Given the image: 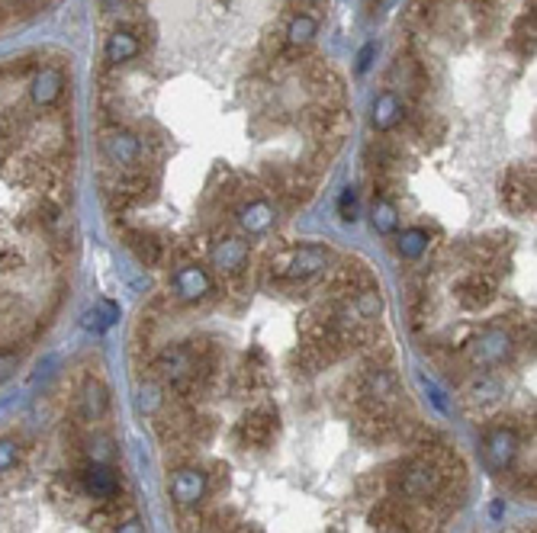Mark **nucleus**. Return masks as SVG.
I'll use <instances>...</instances> for the list:
<instances>
[{"mask_svg": "<svg viewBox=\"0 0 537 533\" xmlns=\"http://www.w3.org/2000/svg\"><path fill=\"white\" fill-rule=\"evenodd\" d=\"M444 476L441 470L428 462L425 456H412L399 466V470L390 472V498H399V502L422 504L425 498H432L438 488H441Z\"/></svg>", "mask_w": 537, "mask_h": 533, "instance_id": "f257e3e1", "label": "nucleus"}, {"mask_svg": "<svg viewBox=\"0 0 537 533\" xmlns=\"http://www.w3.org/2000/svg\"><path fill=\"white\" fill-rule=\"evenodd\" d=\"M325 267H331V251L325 245H303L283 254H273L267 271L277 283H306V279L325 273Z\"/></svg>", "mask_w": 537, "mask_h": 533, "instance_id": "f03ea898", "label": "nucleus"}, {"mask_svg": "<svg viewBox=\"0 0 537 533\" xmlns=\"http://www.w3.org/2000/svg\"><path fill=\"white\" fill-rule=\"evenodd\" d=\"M354 408H396L399 405V379L393 366H364L351 386Z\"/></svg>", "mask_w": 537, "mask_h": 533, "instance_id": "7ed1b4c3", "label": "nucleus"}, {"mask_svg": "<svg viewBox=\"0 0 537 533\" xmlns=\"http://www.w3.org/2000/svg\"><path fill=\"white\" fill-rule=\"evenodd\" d=\"M515 347H518V344H515L512 331H506V328H482L480 335H474L466 341L464 357L474 370L490 373V370H496V366L512 360Z\"/></svg>", "mask_w": 537, "mask_h": 533, "instance_id": "20e7f679", "label": "nucleus"}, {"mask_svg": "<svg viewBox=\"0 0 537 533\" xmlns=\"http://www.w3.org/2000/svg\"><path fill=\"white\" fill-rule=\"evenodd\" d=\"M281 430V414L273 405H255L235 428V440L245 450H267Z\"/></svg>", "mask_w": 537, "mask_h": 533, "instance_id": "39448f33", "label": "nucleus"}, {"mask_svg": "<svg viewBox=\"0 0 537 533\" xmlns=\"http://www.w3.org/2000/svg\"><path fill=\"white\" fill-rule=\"evenodd\" d=\"M100 152H104V158L110 161L116 171H132L138 168V161H142L145 145L136 132H129V129L122 126H113L106 129L104 138H100Z\"/></svg>", "mask_w": 537, "mask_h": 533, "instance_id": "423d86ee", "label": "nucleus"}, {"mask_svg": "<svg viewBox=\"0 0 537 533\" xmlns=\"http://www.w3.org/2000/svg\"><path fill=\"white\" fill-rule=\"evenodd\" d=\"M168 492L177 508H200L209 492V472L200 470V466H190V462H187V466H177L168 482Z\"/></svg>", "mask_w": 537, "mask_h": 533, "instance_id": "0eeeda50", "label": "nucleus"}, {"mask_svg": "<svg viewBox=\"0 0 537 533\" xmlns=\"http://www.w3.org/2000/svg\"><path fill=\"white\" fill-rule=\"evenodd\" d=\"M248 261H251V247L248 241L239 238V235H219V238L213 241V247H209V267L229 279L241 277L245 267H248Z\"/></svg>", "mask_w": 537, "mask_h": 533, "instance_id": "6e6552de", "label": "nucleus"}, {"mask_svg": "<svg viewBox=\"0 0 537 533\" xmlns=\"http://www.w3.org/2000/svg\"><path fill=\"white\" fill-rule=\"evenodd\" d=\"M502 203L512 215H528L534 212V171L518 164V168L506 171L502 183H499Z\"/></svg>", "mask_w": 537, "mask_h": 533, "instance_id": "1a4fd4ad", "label": "nucleus"}, {"mask_svg": "<svg viewBox=\"0 0 537 533\" xmlns=\"http://www.w3.org/2000/svg\"><path fill=\"white\" fill-rule=\"evenodd\" d=\"M171 289H174L177 303H200L213 293V277L197 261H187L171 273Z\"/></svg>", "mask_w": 537, "mask_h": 533, "instance_id": "9d476101", "label": "nucleus"}, {"mask_svg": "<svg viewBox=\"0 0 537 533\" xmlns=\"http://www.w3.org/2000/svg\"><path fill=\"white\" fill-rule=\"evenodd\" d=\"M193 370H197V363H193V354L187 344H168V347L155 357V373L161 376V382H168L171 389L190 379Z\"/></svg>", "mask_w": 537, "mask_h": 533, "instance_id": "9b49d317", "label": "nucleus"}, {"mask_svg": "<svg viewBox=\"0 0 537 533\" xmlns=\"http://www.w3.org/2000/svg\"><path fill=\"white\" fill-rule=\"evenodd\" d=\"M235 225L251 238H261L277 225V206H271L267 199H241L235 206Z\"/></svg>", "mask_w": 537, "mask_h": 533, "instance_id": "f8f14e48", "label": "nucleus"}, {"mask_svg": "<svg viewBox=\"0 0 537 533\" xmlns=\"http://www.w3.org/2000/svg\"><path fill=\"white\" fill-rule=\"evenodd\" d=\"M78 486L84 495L96 498V502H106V498H116L120 492V476L113 466H104V462H88L78 470Z\"/></svg>", "mask_w": 537, "mask_h": 533, "instance_id": "ddd939ff", "label": "nucleus"}, {"mask_svg": "<svg viewBox=\"0 0 537 533\" xmlns=\"http://www.w3.org/2000/svg\"><path fill=\"white\" fill-rule=\"evenodd\" d=\"M499 293V283L492 273H466L464 279H460L457 287H454V296H457V303L464 305V309L476 312L482 309V305H490L492 299H496Z\"/></svg>", "mask_w": 537, "mask_h": 533, "instance_id": "4468645a", "label": "nucleus"}, {"mask_svg": "<svg viewBox=\"0 0 537 533\" xmlns=\"http://www.w3.org/2000/svg\"><path fill=\"white\" fill-rule=\"evenodd\" d=\"M515 456H518V434H515V428H492L486 434V462H490V470H512Z\"/></svg>", "mask_w": 537, "mask_h": 533, "instance_id": "2eb2a0df", "label": "nucleus"}, {"mask_svg": "<svg viewBox=\"0 0 537 533\" xmlns=\"http://www.w3.org/2000/svg\"><path fill=\"white\" fill-rule=\"evenodd\" d=\"M62 90H64V74L62 68L55 64H46L39 71L32 74V84H29V100L39 110H48V106H55L62 100Z\"/></svg>", "mask_w": 537, "mask_h": 533, "instance_id": "dca6fc26", "label": "nucleus"}, {"mask_svg": "<svg viewBox=\"0 0 537 533\" xmlns=\"http://www.w3.org/2000/svg\"><path fill=\"white\" fill-rule=\"evenodd\" d=\"M406 120V106H402L399 94L393 90H383V94L373 96V106H370V126L377 129V132H393L399 122Z\"/></svg>", "mask_w": 537, "mask_h": 533, "instance_id": "f3484780", "label": "nucleus"}, {"mask_svg": "<svg viewBox=\"0 0 537 533\" xmlns=\"http://www.w3.org/2000/svg\"><path fill=\"white\" fill-rule=\"evenodd\" d=\"M110 412V392L100 379H84L78 396V414L80 421H104Z\"/></svg>", "mask_w": 537, "mask_h": 533, "instance_id": "a211bd4d", "label": "nucleus"}, {"mask_svg": "<svg viewBox=\"0 0 537 533\" xmlns=\"http://www.w3.org/2000/svg\"><path fill=\"white\" fill-rule=\"evenodd\" d=\"M142 52V42H138L136 29H116L110 32V39L104 46V58L106 64H126Z\"/></svg>", "mask_w": 537, "mask_h": 533, "instance_id": "6ab92c4d", "label": "nucleus"}, {"mask_svg": "<svg viewBox=\"0 0 537 533\" xmlns=\"http://www.w3.org/2000/svg\"><path fill=\"white\" fill-rule=\"evenodd\" d=\"M315 32H319V20L313 13H293L287 23V32H283V46L303 52L306 46H313Z\"/></svg>", "mask_w": 537, "mask_h": 533, "instance_id": "aec40b11", "label": "nucleus"}, {"mask_svg": "<svg viewBox=\"0 0 537 533\" xmlns=\"http://www.w3.org/2000/svg\"><path fill=\"white\" fill-rule=\"evenodd\" d=\"M126 245L132 247V254L142 267H158L164 261V245H161L155 235H145V231H126Z\"/></svg>", "mask_w": 537, "mask_h": 533, "instance_id": "412c9836", "label": "nucleus"}, {"mask_svg": "<svg viewBox=\"0 0 537 533\" xmlns=\"http://www.w3.org/2000/svg\"><path fill=\"white\" fill-rule=\"evenodd\" d=\"M370 225H373V231L383 235V238L399 231V209H396L393 199H386V196L373 199V206H370Z\"/></svg>", "mask_w": 537, "mask_h": 533, "instance_id": "4be33fe9", "label": "nucleus"}, {"mask_svg": "<svg viewBox=\"0 0 537 533\" xmlns=\"http://www.w3.org/2000/svg\"><path fill=\"white\" fill-rule=\"evenodd\" d=\"M80 450H84V456H88V462H104V466H113V460H116V440H113L110 434H104V430L88 434V437L80 440Z\"/></svg>", "mask_w": 537, "mask_h": 533, "instance_id": "5701e85b", "label": "nucleus"}, {"mask_svg": "<svg viewBox=\"0 0 537 533\" xmlns=\"http://www.w3.org/2000/svg\"><path fill=\"white\" fill-rule=\"evenodd\" d=\"M428 245H432L428 229H402L399 238H396V254L402 261H418L428 251Z\"/></svg>", "mask_w": 537, "mask_h": 533, "instance_id": "b1692460", "label": "nucleus"}, {"mask_svg": "<svg viewBox=\"0 0 537 533\" xmlns=\"http://www.w3.org/2000/svg\"><path fill=\"white\" fill-rule=\"evenodd\" d=\"M499 396H502V386H499V379L490 373H480L466 382V398H470L474 405H490Z\"/></svg>", "mask_w": 537, "mask_h": 533, "instance_id": "393cba45", "label": "nucleus"}, {"mask_svg": "<svg viewBox=\"0 0 537 533\" xmlns=\"http://www.w3.org/2000/svg\"><path fill=\"white\" fill-rule=\"evenodd\" d=\"M293 366H297V373H303V376H313V373H319V370H325L329 366V357L322 354V347L319 344H299V351L293 354Z\"/></svg>", "mask_w": 537, "mask_h": 533, "instance_id": "a878e982", "label": "nucleus"}, {"mask_svg": "<svg viewBox=\"0 0 537 533\" xmlns=\"http://www.w3.org/2000/svg\"><path fill=\"white\" fill-rule=\"evenodd\" d=\"M357 498L361 502H380V498H386V488H390V472H367V476L357 479Z\"/></svg>", "mask_w": 537, "mask_h": 533, "instance_id": "bb28decb", "label": "nucleus"}, {"mask_svg": "<svg viewBox=\"0 0 537 533\" xmlns=\"http://www.w3.org/2000/svg\"><path fill=\"white\" fill-rule=\"evenodd\" d=\"M164 405H168V398H164L158 382H145L142 389H138V408H142L145 414H152L155 418Z\"/></svg>", "mask_w": 537, "mask_h": 533, "instance_id": "cd10ccee", "label": "nucleus"}, {"mask_svg": "<svg viewBox=\"0 0 537 533\" xmlns=\"http://www.w3.org/2000/svg\"><path fill=\"white\" fill-rule=\"evenodd\" d=\"M357 212H361V193H357V187H345L338 196V215H341V222L354 225Z\"/></svg>", "mask_w": 537, "mask_h": 533, "instance_id": "c85d7f7f", "label": "nucleus"}, {"mask_svg": "<svg viewBox=\"0 0 537 533\" xmlns=\"http://www.w3.org/2000/svg\"><path fill=\"white\" fill-rule=\"evenodd\" d=\"M39 222H42V229H48V231H62L64 222H68V215H64L62 203H55V199H42Z\"/></svg>", "mask_w": 537, "mask_h": 533, "instance_id": "c756f323", "label": "nucleus"}, {"mask_svg": "<svg viewBox=\"0 0 537 533\" xmlns=\"http://www.w3.org/2000/svg\"><path fill=\"white\" fill-rule=\"evenodd\" d=\"M20 456H23V450H20V444H16L13 437L0 440V476L13 470L16 462H20Z\"/></svg>", "mask_w": 537, "mask_h": 533, "instance_id": "7c9ffc66", "label": "nucleus"}, {"mask_svg": "<svg viewBox=\"0 0 537 533\" xmlns=\"http://www.w3.org/2000/svg\"><path fill=\"white\" fill-rule=\"evenodd\" d=\"M20 366H23L20 351H0V386L13 379V376L20 373Z\"/></svg>", "mask_w": 537, "mask_h": 533, "instance_id": "2f4dec72", "label": "nucleus"}, {"mask_svg": "<svg viewBox=\"0 0 537 533\" xmlns=\"http://www.w3.org/2000/svg\"><path fill=\"white\" fill-rule=\"evenodd\" d=\"M94 312H96V315H100V321H104L106 328H110L113 321L120 319V305L110 303V299H100V303L94 305Z\"/></svg>", "mask_w": 537, "mask_h": 533, "instance_id": "473e14b6", "label": "nucleus"}, {"mask_svg": "<svg viewBox=\"0 0 537 533\" xmlns=\"http://www.w3.org/2000/svg\"><path fill=\"white\" fill-rule=\"evenodd\" d=\"M373 55H377V46L370 42V46L361 48V55H357V74H364L370 68V62H373Z\"/></svg>", "mask_w": 537, "mask_h": 533, "instance_id": "72a5a7b5", "label": "nucleus"}, {"mask_svg": "<svg viewBox=\"0 0 537 533\" xmlns=\"http://www.w3.org/2000/svg\"><path fill=\"white\" fill-rule=\"evenodd\" d=\"M113 533H145V524L138 518L116 521V530H113Z\"/></svg>", "mask_w": 537, "mask_h": 533, "instance_id": "f704fd0d", "label": "nucleus"}, {"mask_svg": "<svg viewBox=\"0 0 537 533\" xmlns=\"http://www.w3.org/2000/svg\"><path fill=\"white\" fill-rule=\"evenodd\" d=\"M84 328H88V331H94V335H104V331H106V325L100 321V315H96L94 309L84 312Z\"/></svg>", "mask_w": 537, "mask_h": 533, "instance_id": "c9c22d12", "label": "nucleus"}, {"mask_svg": "<svg viewBox=\"0 0 537 533\" xmlns=\"http://www.w3.org/2000/svg\"><path fill=\"white\" fill-rule=\"evenodd\" d=\"M289 4H297V13H309V10H319L325 0H289Z\"/></svg>", "mask_w": 537, "mask_h": 533, "instance_id": "e433bc0d", "label": "nucleus"}, {"mask_svg": "<svg viewBox=\"0 0 537 533\" xmlns=\"http://www.w3.org/2000/svg\"><path fill=\"white\" fill-rule=\"evenodd\" d=\"M100 4H104V7H116V4H120V0H100Z\"/></svg>", "mask_w": 537, "mask_h": 533, "instance_id": "4c0bfd02", "label": "nucleus"}, {"mask_svg": "<svg viewBox=\"0 0 537 533\" xmlns=\"http://www.w3.org/2000/svg\"><path fill=\"white\" fill-rule=\"evenodd\" d=\"M13 4H32V0H13Z\"/></svg>", "mask_w": 537, "mask_h": 533, "instance_id": "58836bf2", "label": "nucleus"}]
</instances>
